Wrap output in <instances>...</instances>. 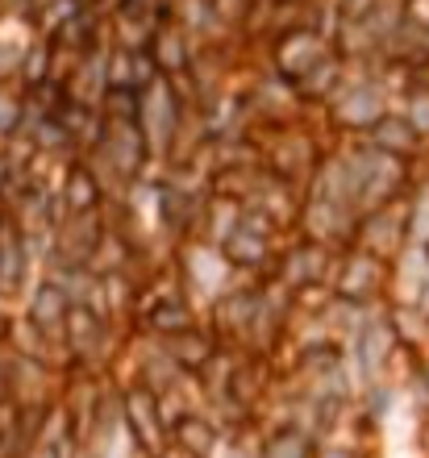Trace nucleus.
Here are the masks:
<instances>
[{
    "label": "nucleus",
    "mask_w": 429,
    "mask_h": 458,
    "mask_svg": "<svg viewBox=\"0 0 429 458\" xmlns=\"http://www.w3.org/2000/svg\"><path fill=\"white\" fill-rule=\"evenodd\" d=\"M67 313H72V301L67 292L55 284V279H42L34 292H30V309H25V321L34 329H42L47 338L63 342V326H67Z\"/></svg>",
    "instance_id": "18"
},
{
    "label": "nucleus",
    "mask_w": 429,
    "mask_h": 458,
    "mask_svg": "<svg viewBox=\"0 0 429 458\" xmlns=\"http://www.w3.org/2000/svg\"><path fill=\"white\" fill-rule=\"evenodd\" d=\"M363 142H367L371 150H380V155L405 158V163H413V158L425 150V138L413 130V121H408L405 113H396V109L383 113V117L363 133Z\"/></svg>",
    "instance_id": "17"
},
{
    "label": "nucleus",
    "mask_w": 429,
    "mask_h": 458,
    "mask_svg": "<svg viewBox=\"0 0 429 458\" xmlns=\"http://www.w3.org/2000/svg\"><path fill=\"white\" fill-rule=\"evenodd\" d=\"M338 254L342 250H334V246H322V242L292 233V242H284L279 254H275L271 279L279 288L292 292V296H300V292H330Z\"/></svg>",
    "instance_id": "4"
},
{
    "label": "nucleus",
    "mask_w": 429,
    "mask_h": 458,
    "mask_svg": "<svg viewBox=\"0 0 429 458\" xmlns=\"http://www.w3.org/2000/svg\"><path fill=\"white\" fill-rule=\"evenodd\" d=\"M150 342H155V338H150ZM159 346L167 350L171 359H176V362H179V367H184V371H188V375H196V371H201V367H204V362H209V359H213V354H217V350H221V346H217V338H213V334H209V329H204V326L188 329V334H179V338L159 342Z\"/></svg>",
    "instance_id": "20"
},
{
    "label": "nucleus",
    "mask_w": 429,
    "mask_h": 458,
    "mask_svg": "<svg viewBox=\"0 0 429 458\" xmlns=\"http://www.w3.org/2000/svg\"><path fill=\"white\" fill-rule=\"evenodd\" d=\"M30 263H34V242L13 217H0V296H17L30 284Z\"/></svg>",
    "instance_id": "16"
},
{
    "label": "nucleus",
    "mask_w": 429,
    "mask_h": 458,
    "mask_svg": "<svg viewBox=\"0 0 429 458\" xmlns=\"http://www.w3.org/2000/svg\"><path fill=\"white\" fill-rule=\"evenodd\" d=\"M96 113L113 125H133L142 113V92L138 88H105V97L96 100Z\"/></svg>",
    "instance_id": "22"
},
{
    "label": "nucleus",
    "mask_w": 429,
    "mask_h": 458,
    "mask_svg": "<svg viewBox=\"0 0 429 458\" xmlns=\"http://www.w3.org/2000/svg\"><path fill=\"white\" fill-rule=\"evenodd\" d=\"M429 242V183L425 188H408V246H425Z\"/></svg>",
    "instance_id": "23"
},
{
    "label": "nucleus",
    "mask_w": 429,
    "mask_h": 458,
    "mask_svg": "<svg viewBox=\"0 0 429 458\" xmlns=\"http://www.w3.org/2000/svg\"><path fill=\"white\" fill-rule=\"evenodd\" d=\"M342 354H346V375H350V384H355V396L367 384H380V379H388L396 354H400V342H396V329H392V317H388V304L371 309V313L358 321V329L342 342Z\"/></svg>",
    "instance_id": "3"
},
{
    "label": "nucleus",
    "mask_w": 429,
    "mask_h": 458,
    "mask_svg": "<svg viewBox=\"0 0 429 458\" xmlns=\"http://www.w3.org/2000/svg\"><path fill=\"white\" fill-rule=\"evenodd\" d=\"M251 458H317V437L296 421H279L259 437V450Z\"/></svg>",
    "instance_id": "19"
},
{
    "label": "nucleus",
    "mask_w": 429,
    "mask_h": 458,
    "mask_svg": "<svg viewBox=\"0 0 429 458\" xmlns=\"http://www.w3.org/2000/svg\"><path fill=\"white\" fill-rule=\"evenodd\" d=\"M330 292H334L338 301L355 304V309H380V304H388V292H392V263L346 246L338 254Z\"/></svg>",
    "instance_id": "5"
},
{
    "label": "nucleus",
    "mask_w": 429,
    "mask_h": 458,
    "mask_svg": "<svg viewBox=\"0 0 429 458\" xmlns=\"http://www.w3.org/2000/svg\"><path fill=\"white\" fill-rule=\"evenodd\" d=\"M55 196H59V208L63 217H72V213H100L108 200L105 183H100V175H96V167L88 163L84 155H72V163H67V171H63L59 188H55Z\"/></svg>",
    "instance_id": "14"
},
{
    "label": "nucleus",
    "mask_w": 429,
    "mask_h": 458,
    "mask_svg": "<svg viewBox=\"0 0 429 458\" xmlns=\"http://www.w3.org/2000/svg\"><path fill=\"white\" fill-rule=\"evenodd\" d=\"M330 50H334V34H325L322 25H305V21L284 25L271 47V72L284 84H296L300 75L313 72Z\"/></svg>",
    "instance_id": "9"
},
{
    "label": "nucleus",
    "mask_w": 429,
    "mask_h": 458,
    "mask_svg": "<svg viewBox=\"0 0 429 458\" xmlns=\"http://www.w3.org/2000/svg\"><path fill=\"white\" fill-rule=\"evenodd\" d=\"M176 279H179V292H184L192 304L196 301L213 304L221 292L238 284V276L229 271V263L221 259V250H217L213 242H204V238H188L184 246H179Z\"/></svg>",
    "instance_id": "6"
},
{
    "label": "nucleus",
    "mask_w": 429,
    "mask_h": 458,
    "mask_svg": "<svg viewBox=\"0 0 429 458\" xmlns=\"http://www.w3.org/2000/svg\"><path fill=\"white\" fill-rule=\"evenodd\" d=\"M204 326L201 321V309L184 296L179 288L163 292L155 301H146L138 309V334L142 338H155V342H167V338H179V334H188V329Z\"/></svg>",
    "instance_id": "12"
},
{
    "label": "nucleus",
    "mask_w": 429,
    "mask_h": 458,
    "mask_svg": "<svg viewBox=\"0 0 429 458\" xmlns=\"http://www.w3.org/2000/svg\"><path fill=\"white\" fill-rule=\"evenodd\" d=\"M192 117V97L188 88L176 84V80H163L159 75L155 84L142 92V113H138V130H142L146 146H150V158L159 167H167L179 158V138L188 130Z\"/></svg>",
    "instance_id": "1"
},
{
    "label": "nucleus",
    "mask_w": 429,
    "mask_h": 458,
    "mask_svg": "<svg viewBox=\"0 0 429 458\" xmlns=\"http://www.w3.org/2000/svg\"><path fill=\"white\" fill-rule=\"evenodd\" d=\"M117 409H121V429L130 434V442L138 446L142 458H167V421L159 409V396L146 384L130 379L117 387Z\"/></svg>",
    "instance_id": "7"
},
{
    "label": "nucleus",
    "mask_w": 429,
    "mask_h": 458,
    "mask_svg": "<svg viewBox=\"0 0 429 458\" xmlns=\"http://www.w3.org/2000/svg\"><path fill=\"white\" fill-rule=\"evenodd\" d=\"M254 150H259V167L271 175V180H284L292 183V188H300L305 192V183L313 180V171H317V163L325 158L322 142L313 138L305 125H287V121H275L271 130L262 133V138H254L251 133Z\"/></svg>",
    "instance_id": "2"
},
{
    "label": "nucleus",
    "mask_w": 429,
    "mask_h": 458,
    "mask_svg": "<svg viewBox=\"0 0 429 458\" xmlns=\"http://www.w3.org/2000/svg\"><path fill=\"white\" fill-rule=\"evenodd\" d=\"M421 250H425V259H429V242H425V246H421Z\"/></svg>",
    "instance_id": "30"
},
{
    "label": "nucleus",
    "mask_w": 429,
    "mask_h": 458,
    "mask_svg": "<svg viewBox=\"0 0 429 458\" xmlns=\"http://www.w3.org/2000/svg\"><path fill=\"white\" fill-rule=\"evenodd\" d=\"M408 121H413V130L421 133L429 142V92H421V97H408V109H400Z\"/></svg>",
    "instance_id": "27"
},
{
    "label": "nucleus",
    "mask_w": 429,
    "mask_h": 458,
    "mask_svg": "<svg viewBox=\"0 0 429 458\" xmlns=\"http://www.w3.org/2000/svg\"><path fill=\"white\" fill-rule=\"evenodd\" d=\"M221 442H226V429L204 409H188L167 429V446L184 458H217L221 454Z\"/></svg>",
    "instance_id": "15"
},
{
    "label": "nucleus",
    "mask_w": 429,
    "mask_h": 458,
    "mask_svg": "<svg viewBox=\"0 0 429 458\" xmlns=\"http://www.w3.org/2000/svg\"><path fill=\"white\" fill-rule=\"evenodd\" d=\"M21 113H25V100L21 97H9L0 92V142H9L21 133Z\"/></svg>",
    "instance_id": "25"
},
{
    "label": "nucleus",
    "mask_w": 429,
    "mask_h": 458,
    "mask_svg": "<svg viewBox=\"0 0 429 458\" xmlns=\"http://www.w3.org/2000/svg\"><path fill=\"white\" fill-rule=\"evenodd\" d=\"M421 72H425V84H429V67H421Z\"/></svg>",
    "instance_id": "29"
},
{
    "label": "nucleus",
    "mask_w": 429,
    "mask_h": 458,
    "mask_svg": "<svg viewBox=\"0 0 429 458\" xmlns=\"http://www.w3.org/2000/svg\"><path fill=\"white\" fill-rule=\"evenodd\" d=\"M279 246L284 242H275L267 238V233H259L254 225H246V221H238V225L229 229L226 238H221V259L229 263V271L238 279H271V267H275V254H279Z\"/></svg>",
    "instance_id": "11"
},
{
    "label": "nucleus",
    "mask_w": 429,
    "mask_h": 458,
    "mask_svg": "<svg viewBox=\"0 0 429 458\" xmlns=\"http://www.w3.org/2000/svg\"><path fill=\"white\" fill-rule=\"evenodd\" d=\"M350 246L363 254H375L383 263H392L396 254L408 246V196L363 213L355 225V242H350Z\"/></svg>",
    "instance_id": "10"
},
{
    "label": "nucleus",
    "mask_w": 429,
    "mask_h": 458,
    "mask_svg": "<svg viewBox=\"0 0 429 458\" xmlns=\"http://www.w3.org/2000/svg\"><path fill=\"white\" fill-rule=\"evenodd\" d=\"M17 72H21L25 92H34V88L50 84V80H55V42H50L47 34H42V38L34 42V47H30V50L21 55Z\"/></svg>",
    "instance_id": "21"
},
{
    "label": "nucleus",
    "mask_w": 429,
    "mask_h": 458,
    "mask_svg": "<svg viewBox=\"0 0 429 458\" xmlns=\"http://www.w3.org/2000/svg\"><path fill=\"white\" fill-rule=\"evenodd\" d=\"M317 458H367V450H338V446H325V450H317Z\"/></svg>",
    "instance_id": "28"
},
{
    "label": "nucleus",
    "mask_w": 429,
    "mask_h": 458,
    "mask_svg": "<svg viewBox=\"0 0 429 458\" xmlns=\"http://www.w3.org/2000/svg\"><path fill=\"white\" fill-rule=\"evenodd\" d=\"M413 387H417V404L429 412V346L413 354Z\"/></svg>",
    "instance_id": "26"
},
{
    "label": "nucleus",
    "mask_w": 429,
    "mask_h": 458,
    "mask_svg": "<svg viewBox=\"0 0 429 458\" xmlns=\"http://www.w3.org/2000/svg\"><path fill=\"white\" fill-rule=\"evenodd\" d=\"M146 50H150V59H155L163 80L184 84V80L196 72V42H192L188 25L179 21V17L159 21L155 30H150V38H146Z\"/></svg>",
    "instance_id": "13"
},
{
    "label": "nucleus",
    "mask_w": 429,
    "mask_h": 458,
    "mask_svg": "<svg viewBox=\"0 0 429 458\" xmlns=\"http://www.w3.org/2000/svg\"><path fill=\"white\" fill-rule=\"evenodd\" d=\"M155 80H159V67H155V59H150V50H146V47H130V88L146 92Z\"/></svg>",
    "instance_id": "24"
},
{
    "label": "nucleus",
    "mask_w": 429,
    "mask_h": 458,
    "mask_svg": "<svg viewBox=\"0 0 429 458\" xmlns=\"http://www.w3.org/2000/svg\"><path fill=\"white\" fill-rule=\"evenodd\" d=\"M392 109V97H388V88L380 84V75H346V84L338 88V97L325 105L330 113V125L342 133H363L383 117V113Z\"/></svg>",
    "instance_id": "8"
}]
</instances>
